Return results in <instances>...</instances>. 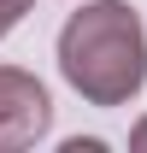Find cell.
<instances>
[{"label": "cell", "instance_id": "1", "mask_svg": "<svg viewBox=\"0 0 147 153\" xmlns=\"http://www.w3.org/2000/svg\"><path fill=\"white\" fill-rule=\"evenodd\" d=\"M59 71L88 106H124L147 82V36L124 0H88L59 30Z\"/></svg>", "mask_w": 147, "mask_h": 153}, {"label": "cell", "instance_id": "2", "mask_svg": "<svg viewBox=\"0 0 147 153\" xmlns=\"http://www.w3.org/2000/svg\"><path fill=\"white\" fill-rule=\"evenodd\" d=\"M53 124V100L30 71L18 65H0V153H18V147H36Z\"/></svg>", "mask_w": 147, "mask_h": 153}, {"label": "cell", "instance_id": "3", "mask_svg": "<svg viewBox=\"0 0 147 153\" xmlns=\"http://www.w3.org/2000/svg\"><path fill=\"white\" fill-rule=\"evenodd\" d=\"M30 6H36V0H0V36H6V30H12V24H18Z\"/></svg>", "mask_w": 147, "mask_h": 153}, {"label": "cell", "instance_id": "4", "mask_svg": "<svg viewBox=\"0 0 147 153\" xmlns=\"http://www.w3.org/2000/svg\"><path fill=\"white\" fill-rule=\"evenodd\" d=\"M129 147H135V153H147V118L135 124V130H129Z\"/></svg>", "mask_w": 147, "mask_h": 153}]
</instances>
